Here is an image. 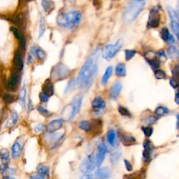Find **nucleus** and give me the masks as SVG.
<instances>
[{"label": "nucleus", "mask_w": 179, "mask_h": 179, "mask_svg": "<svg viewBox=\"0 0 179 179\" xmlns=\"http://www.w3.org/2000/svg\"><path fill=\"white\" fill-rule=\"evenodd\" d=\"M99 55L100 49H97L85 60L76 79L77 85L80 89L86 91L92 85L97 74Z\"/></svg>", "instance_id": "f257e3e1"}, {"label": "nucleus", "mask_w": 179, "mask_h": 179, "mask_svg": "<svg viewBox=\"0 0 179 179\" xmlns=\"http://www.w3.org/2000/svg\"><path fill=\"white\" fill-rule=\"evenodd\" d=\"M82 20V14L78 10H71L64 14H60L56 18V22L63 28L76 29Z\"/></svg>", "instance_id": "f03ea898"}, {"label": "nucleus", "mask_w": 179, "mask_h": 179, "mask_svg": "<svg viewBox=\"0 0 179 179\" xmlns=\"http://www.w3.org/2000/svg\"><path fill=\"white\" fill-rule=\"evenodd\" d=\"M145 2L142 0H133L125 9L123 15V20L125 24H131L137 18L144 9Z\"/></svg>", "instance_id": "7ed1b4c3"}, {"label": "nucleus", "mask_w": 179, "mask_h": 179, "mask_svg": "<svg viewBox=\"0 0 179 179\" xmlns=\"http://www.w3.org/2000/svg\"><path fill=\"white\" fill-rule=\"evenodd\" d=\"M71 74V70L68 68L66 65L62 62H59L58 64L53 67L51 72V77L54 80H62L69 76Z\"/></svg>", "instance_id": "20e7f679"}, {"label": "nucleus", "mask_w": 179, "mask_h": 179, "mask_svg": "<svg viewBox=\"0 0 179 179\" xmlns=\"http://www.w3.org/2000/svg\"><path fill=\"white\" fill-rule=\"evenodd\" d=\"M123 45V41L122 39H118L115 44L107 45L102 50V57L107 60L112 59L122 48Z\"/></svg>", "instance_id": "39448f33"}, {"label": "nucleus", "mask_w": 179, "mask_h": 179, "mask_svg": "<svg viewBox=\"0 0 179 179\" xmlns=\"http://www.w3.org/2000/svg\"><path fill=\"white\" fill-rule=\"evenodd\" d=\"M96 166V159L92 154L85 158L80 165L79 169L82 173H89L95 169Z\"/></svg>", "instance_id": "423d86ee"}, {"label": "nucleus", "mask_w": 179, "mask_h": 179, "mask_svg": "<svg viewBox=\"0 0 179 179\" xmlns=\"http://www.w3.org/2000/svg\"><path fill=\"white\" fill-rule=\"evenodd\" d=\"M160 23V14L158 6H155L150 10L148 21L147 24L148 28H157Z\"/></svg>", "instance_id": "0eeeda50"}, {"label": "nucleus", "mask_w": 179, "mask_h": 179, "mask_svg": "<svg viewBox=\"0 0 179 179\" xmlns=\"http://www.w3.org/2000/svg\"><path fill=\"white\" fill-rule=\"evenodd\" d=\"M167 11L171 20V27L173 32L177 37L179 41V21L178 20L176 11H175L171 7H167Z\"/></svg>", "instance_id": "6e6552de"}, {"label": "nucleus", "mask_w": 179, "mask_h": 179, "mask_svg": "<svg viewBox=\"0 0 179 179\" xmlns=\"http://www.w3.org/2000/svg\"><path fill=\"white\" fill-rule=\"evenodd\" d=\"M83 96L78 95L74 98L72 103V112L70 113L68 121H72L76 116L78 113H79L80 108L82 106Z\"/></svg>", "instance_id": "1a4fd4ad"}, {"label": "nucleus", "mask_w": 179, "mask_h": 179, "mask_svg": "<svg viewBox=\"0 0 179 179\" xmlns=\"http://www.w3.org/2000/svg\"><path fill=\"white\" fill-rule=\"evenodd\" d=\"M107 153V147L104 142L100 143L97 147V153L96 155V166L99 167L104 162L106 154Z\"/></svg>", "instance_id": "9d476101"}, {"label": "nucleus", "mask_w": 179, "mask_h": 179, "mask_svg": "<svg viewBox=\"0 0 179 179\" xmlns=\"http://www.w3.org/2000/svg\"><path fill=\"white\" fill-rule=\"evenodd\" d=\"M20 72H18L16 71L12 72V74L11 77L9 80L8 82V89L10 91L15 92L16 91L18 88L19 82H20Z\"/></svg>", "instance_id": "9b49d317"}, {"label": "nucleus", "mask_w": 179, "mask_h": 179, "mask_svg": "<svg viewBox=\"0 0 179 179\" xmlns=\"http://www.w3.org/2000/svg\"><path fill=\"white\" fill-rule=\"evenodd\" d=\"M22 69H23V62H22L21 53L19 50H16L14 59V71L21 72Z\"/></svg>", "instance_id": "f8f14e48"}, {"label": "nucleus", "mask_w": 179, "mask_h": 179, "mask_svg": "<svg viewBox=\"0 0 179 179\" xmlns=\"http://www.w3.org/2000/svg\"><path fill=\"white\" fill-rule=\"evenodd\" d=\"M63 126V120L57 119L50 122L46 127V130L49 133H54L61 129Z\"/></svg>", "instance_id": "ddd939ff"}, {"label": "nucleus", "mask_w": 179, "mask_h": 179, "mask_svg": "<svg viewBox=\"0 0 179 179\" xmlns=\"http://www.w3.org/2000/svg\"><path fill=\"white\" fill-rule=\"evenodd\" d=\"M123 85L120 82H116L111 87L109 91V96L110 98L112 100H115L119 96L120 93L122 90Z\"/></svg>", "instance_id": "4468645a"}, {"label": "nucleus", "mask_w": 179, "mask_h": 179, "mask_svg": "<svg viewBox=\"0 0 179 179\" xmlns=\"http://www.w3.org/2000/svg\"><path fill=\"white\" fill-rule=\"evenodd\" d=\"M43 92L49 97H51L54 94V85L50 79H47L44 82L42 87Z\"/></svg>", "instance_id": "2eb2a0df"}, {"label": "nucleus", "mask_w": 179, "mask_h": 179, "mask_svg": "<svg viewBox=\"0 0 179 179\" xmlns=\"http://www.w3.org/2000/svg\"><path fill=\"white\" fill-rule=\"evenodd\" d=\"M144 151H143V160L145 162H147V161L149 160L150 157L151 152L153 149V146L152 144L149 140H146L144 142Z\"/></svg>", "instance_id": "dca6fc26"}, {"label": "nucleus", "mask_w": 179, "mask_h": 179, "mask_svg": "<svg viewBox=\"0 0 179 179\" xmlns=\"http://www.w3.org/2000/svg\"><path fill=\"white\" fill-rule=\"evenodd\" d=\"M161 37L168 44H174V39H173L172 35L169 33V31L167 27H164L161 30Z\"/></svg>", "instance_id": "f3484780"}, {"label": "nucleus", "mask_w": 179, "mask_h": 179, "mask_svg": "<svg viewBox=\"0 0 179 179\" xmlns=\"http://www.w3.org/2000/svg\"><path fill=\"white\" fill-rule=\"evenodd\" d=\"M95 175L99 178H108L111 176V171L108 167L99 168L96 171Z\"/></svg>", "instance_id": "a211bd4d"}, {"label": "nucleus", "mask_w": 179, "mask_h": 179, "mask_svg": "<svg viewBox=\"0 0 179 179\" xmlns=\"http://www.w3.org/2000/svg\"><path fill=\"white\" fill-rule=\"evenodd\" d=\"M22 153V146L21 143L18 142H16L14 143L11 148V154L12 158L14 160H17L18 158H20Z\"/></svg>", "instance_id": "6ab92c4d"}, {"label": "nucleus", "mask_w": 179, "mask_h": 179, "mask_svg": "<svg viewBox=\"0 0 179 179\" xmlns=\"http://www.w3.org/2000/svg\"><path fill=\"white\" fill-rule=\"evenodd\" d=\"M30 53L32 55H34L38 59L41 60H44L46 57V53H45L44 50L38 49V48L35 46H32L30 49Z\"/></svg>", "instance_id": "aec40b11"}, {"label": "nucleus", "mask_w": 179, "mask_h": 179, "mask_svg": "<svg viewBox=\"0 0 179 179\" xmlns=\"http://www.w3.org/2000/svg\"><path fill=\"white\" fill-rule=\"evenodd\" d=\"M26 95H27V85L25 83L24 85H22L21 91L19 92V102L22 108H24L25 107Z\"/></svg>", "instance_id": "412c9836"}, {"label": "nucleus", "mask_w": 179, "mask_h": 179, "mask_svg": "<svg viewBox=\"0 0 179 179\" xmlns=\"http://www.w3.org/2000/svg\"><path fill=\"white\" fill-rule=\"evenodd\" d=\"M92 107L97 110H101L104 108L106 107V103L102 97H97L94 99L92 102Z\"/></svg>", "instance_id": "4be33fe9"}, {"label": "nucleus", "mask_w": 179, "mask_h": 179, "mask_svg": "<svg viewBox=\"0 0 179 179\" xmlns=\"http://www.w3.org/2000/svg\"><path fill=\"white\" fill-rule=\"evenodd\" d=\"M18 120V114L16 111H12L11 117L7 121L6 127L12 128L14 125H16Z\"/></svg>", "instance_id": "5701e85b"}, {"label": "nucleus", "mask_w": 179, "mask_h": 179, "mask_svg": "<svg viewBox=\"0 0 179 179\" xmlns=\"http://www.w3.org/2000/svg\"><path fill=\"white\" fill-rule=\"evenodd\" d=\"M41 6L46 13H50L54 9V2L53 0H41Z\"/></svg>", "instance_id": "b1692460"}, {"label": "nucleus", "mask_w": 179, "mask_h": 179, "mask_svg": "<svg viewBox=\"0 0 179 179\" xmlns=\"http://www.w3.org/2000/svg\"><path fill=\"white\" fill-rule=\"evenodd\" d=\"M37 170L38 171V173L44 176V177H48L50 174V169L48 166H46L43 164H39L38 165L37 167Z\"/></svg>", "instance_id": "393cba45"}, {"label": "nucleus", "mask_w": 179, "mask_h": 179, "mask_svg": "<svg viewBox=\"0 0 179 179\" xmlns=\"http://www.w3.org/2000/svg\"><path fill=\"white\" fill-rule=\"evenodd\" d=\"M115 74L118 77H123L126 75L125 64L123 63H119L115 67Z\"/></svg>", "instance_id": "a878e982"}, {"label": "nucleus", "mask_w": 179, "mask_h": 179, "mask_svg": "<svg viewBox=\"0 0 179 179\" xmlns=\"http://www.w3.org/2000/svg\"><path fill=\"white\" fill-rule=\"evenodd\" d=\"M113 73V67L111 66L107 67V69H106L104 74L103 75L102 79V85H106L107 84V83L109 80L110 77L111 76Z\"/></svg>", "instance_id": "bb28decb"}, {"label": "nucleus", "mask_w": 179, "mask_h": 179, "mask_svg": "<svg viewBox=\"0 0 179 179\" xmlns=\"http://www.w3.org/2000/svg\"><path fill=\"white\" fill-rule=\"evenodd\" d=\"M168 55L171 59L179 58V50L176 46H171L167 50Z\"/></svg>", "instance_id": "cd10ccee"}, {"label": "nucleus", "mask_w": 179, "mask_h": 179, "mask_svg": "<svg viewBox=\"0 0 179 179\" xmlns=\"http://www.w3.org/2000/svg\"><path fill=\"white\" fill-rule=\"evenodd\" d=\"M0 159L2 163L8 165L9 162V151L6 148H2L0 150Z\"/></svg>", "instance_id": "c85d7f7f"}, {"label": "nucleus", "mask_w": 179, "mask_h": 179, "mask_svg": "<svg viewBox=\"0 0 179 179\" xmlns=\"http://www.w3.org/2000/svg\"><path fill=\"white\" fill-rule=\"evenodd\" d=\"M79 127L85 132H90L92 130V123L88 120H82L79 123Z\"/></svg>", "instance_id": "c756f323"}, {"label": "nucleus", "mask_w": 179, "mask_h": 179, "mask_svg": "<svg viewBox=\"0 0 179 179\" xmlns=\"http://www.w3.org/2000/svg\"><path fill=\"white\" fill-rule=\"evenodd\" d=\"M122 156V153L120 151H115L111 153V155L110 156V161L111 162L112 165H116L119 162L120 159Z\"/></svg>", "instance_id": "7c9ffc66"}, {"label": "nucleus", "mask_w": 179, "mask_h": 179, "mask_svg": "<svg viewBox=\"0 0 179 179\" xmlns=\"http://www.w3.org/2000/svg\"><path fill=\"white\" fill-rule=\"evenodd\" d=\"M115 138H116V134L113 130H110L107 133V141L109 144L113 146L115 143Z\"/></svg>", "instance_id": "2f4dec72"}, {"label": "nucleus", "mask_w": 179, "mask_h": 179, "mask_svg": "<svg viewBox=\"0 0 179 179\" xmlns=\"http://www.w3.org/2000/svg\"><path fill=\"white\" fill-rule=\"evenodd\" d=\"M45 30H46V25H45V21L44 16L41 15L40 16V21H39V38H41L44 35Z\"/></svg>", "instance_id": "473e14b6"}, {"label": "nucleus", "mask_w": 179, "mask_h": 179, "mask_svg": "<svg viewBox=\"0 0 179 179\" xmlns=\"http://www.w3.org/2000/svg\"><path fill=\"white\" fill-rule=\"evenodd\" d=\"M122 141L123 143H124L125 145L128 146L130 144H132V143H134L136 142L135 138H134L132 136L130 135H123L122 137Z\"/></svg>", "instance_id": "72a5a7b5"}, {"label": "nucleus", "mask_w": 179, "mask_h": 179, "mask_svg": "<svg viewBox=\"0 0 179 179\" xmlns=\"http://www.w3.org/2000/svg\"><path fill=\"white\" fill-rule=\"evenodd\" d=\"M3 100L4 101V102H6V104H12L15 102L16 100V98H15V96L11 95V94H4L3 96Z\"/></svg>", "instance_id": "f704fd0d"}, {"label": "nucleus", "mask_w": 179, "mask_h": 179, "mask_svg": "<svg viewBox=\"0 0 179 179\" xmlns=\"http://www.w3.org/2000/svg\"><path fill=\"white\" fill-rule=\"evenodd\" d=\"M169 113V110L166 107H159L155 110V113L156 115H158V116H162L165 114H167Z\"/></svg>", "instance_id": "c9c22d12"}, {"label": "nucleus", "mask_w": 179, "mask_h": 179, "mask_svg": "<svg viewBox=\"0 0 179 179\" xmlns=\"http://www.w3.org/2000/svg\"><path fill=\"white\" fill-rule=\"evenodd\" d=\"M37 110H38V111L39 112L40 114H41L43 116H44V117L49 118L52 115L51 113L49 111L46 109V108H44L43 107H39L37 108Z\"/></svg>", "instance_id": "e433bc0d"}, {"label": "nucleus", "mask_w": 179, "mask_h": 179, "mask_svg": "<svg viewBox=\"0 0 179 179\" xmlns=\"http://www.w3.org/2000/svg\"><path fill=\"white\" fill-rule=\"evenodd\" d=\"M76 85H77L76 80L72 79L71 80H69V82L68 83L66 88H65V90H64L65 94H66V93H67L69 91H70V90H71L72 89H73V88L76 86Z\"/></svg>", "instance_id": "4c0bfd02"}, {"label": "nucleus", "mask_w": 179, "mask_h": 179, "mask_svg": "<svg viewBox=\"0 0 179 179\" xmlns=\"http://www.w3.org/2000/svg\"><path fill=\"white\" fill-rule=\"evenodd\" d=\"M118 111H119L120 114L122 115L123 116L131 117L130 112L124 107H122V106H119V107H118Z\"/></svg>", "instance_id": "58836bf2"}, {"label": "nucleus", "mask_w": 179, "mask_h": 179, "mask_svg": "<svg viewBox=\"0 0 179 179\" xmlns=\"http://www.w3.org/2000/svg\"><path fill=\"white\" fill-rule=\"evenodd\" d=\"M125 60L127 61H129L136 54V50H125Z\"/></svg>", "instance_id": "ea45409f"}, {"label": "nucleus", "mask_w": 179, "mask_h": 179, "mask_svg": "<svg viewBox=\"0 0 179 179\" xmlns=\"http://www.w3.org/2000/svg\"><path fill=\"white\" fill-rule=\"evenodd\" d=\"M11 31L13 32V33H14V36L16 37V39H18V41H20V40H21L22 39V38L24 37L21 33H20L19 30L17 28H16V27H11Z\"/></svg>", "instance_id": "a19ab883"}, {"label": "nucleus", "mask_w": 179, "mask_h": 179, "mask_svg": "<svg viewBox=\"0 0 179 179\" xmlns=\"http://www.w3.org/2000/svg\"><path fill=\"white\" fill-rule=\"evenodd\" d=\"M155 76L158 79H164L166 77V74L162 70L158 69L155 72Z\"/></svg>", "instance_id": "79ce46f5"}, {"label": "nucleus", "mask_w": 179, "mask_h": 179, "mask_svg": "<svg viewBox=\"0 0 179 179\" xmlns=\"http://www.w3.org/2000/svg\"><path fill=\"white\" fill-rule=\"evenodd\" d=\"M142 130H143V132H144L145 136H146V137H150V136L152 135L153 132V128L150 127H142Z\"/></svg>", "instance_id": "37998d69"}, {"label": "nucleus", "mask_w": 179, "mask_h": 179, "mask_svg": "<svg viewBox=\"0 0 179 179\" xmlns=\"http://www.w3.org/2000/svg\"><path fill=\"white\" fill-rule=\"evenodd\" d=\"M158 118L154 117V116H150L146 118L145 120V124L147 125H150L154 124V123L157 121Z\"/></svg>", "instance_id": "c03bdc74"}, {"label": "nucleus", "mask_w": 179, "mask_h": 179, "mask_svg": "<svg viewBox=\"0 0 179 179\" xmlns=\"http://www.w3.org/2000/svg\"><path fill=\"white\" fill-rule=\"evenodd\" d=\"M145 57H146V59L147 60V61L149 62V61H150V60H152L153 59L156 58V57H157V56H156V54L154 52L149 51V52H148L146 54Z\"/></svg>", "instance_id": "a18cd8bd"}, {"label": "nucleus", "mask_w": 179, "mask_h": 179, "mask_svg": "<svg viewBox=\"0 0 179 179\" xmlns=\"http://www.w3.org/2000/svg\"><path fill=\"white\" fill-rule=\"evenodd\" d=\"M148 62L150 63V66L152 67L153 69H157V68L160 67V62H159V60H158L157 57L152 60H150V61H149Z\"/></svg>", "instance_id": "49530a36"}, {"label": "nucleus", "mask_w": 179, "mask_h": 179, "mask_svg": "<svg viewBox=\"0 0 179 179\" xmlns=\"http://www.w3.org/2000/svg\"><path fill=\"white\" fill-rule=\"evenodd\" d=\"M49 96L46 95L45 93L44 92H41V93H40V95H39V98H40V100H41V102H43V103H46L49 102Z\"/></svg>", "instance_id": "de8ad7c7"}, {"label": "nucleus", "mask_w": 179, "mask_h": 179, "mask_svg": "<svg viewBox=\"0 0 179 179\" xmlns=\"http://www.w3.org/2000/svg\"><path fill=\"white\" fill-rule=\"evenodd\" d=\"M44 130V125L41 124V123H39V124L37 125L34 127V132L36 134H39L40 132H41Z\"/></svg>", "instance_id": "09e8293b"}, {"label": "nucleus", "mask_w": 179, "mask_h": 179, "mask_svg": "<svg viewBox=\"0 0 179 179\" xmlns=\"http://www.w3.org/2000/svg\"><path fill=\"white\" fill-rule=\"evenodd\" d=\"M173 79H178L179 80V65L178 66H176L174 67V69H173Z\"/></svg>", "instance_id": "8fccbe9b"}, {"label": "nucleus", "mask_w": 179, "mask_h": 179, "mask_svg": "<svg viewBox=\"0 0 179 179\" xmlns=\"http://www.w3.org/2000/svg\"><path fill=\"white\" fill-rule=\"evenodd\" d=\"M158 55H159V59H160V60H161L162 62H165L167 59V56H166L165 53H164V51H162V50H161V51L158 53Z\"/></svg>", "instance_id": "3c124183"}, {"label": "nucleus", "mask_w": 179, "mask_h": 179, "mask_svg": "<svg viewBox=\"0 0 179 179\" xmlns=\"http://www.w3.org/2000/svg\"><path fill=\"white\" fill-rule=\"evenodd\" d=\"M125 162V167L127 169V171H131L132 170V165H131V163L129 162V161L127 160H124Z\"/></svg>", "instance_id": "603ef678"}, {"label": "nucleus", "mask_w": 179, "mask_h": 179, "mask_svg": "<svg viewBox=\"0 0 179 179\" xmlns=\"http://www.w3.org/2000/svg\"><path fill=\"white\" fill-rule=\"evenodd\" d=\"M170 84H171V86H172L173 88H175V89L178 87V85L177 81H176V79H172L170 80Z\"/></svg>", "instance_id": "864d4df0"}, {"label": "nucleus", "mask_w": 179, "mask_h": 179, "mask_svg": "<svg viewBox=\"0 0 179 179\" xmlns=\"http://www.w3.org/2000/svg\"><path fill=\"white\" fill-rule=\"evenodd\" d=\"M46 177H44V176H42L41 174H39V173H38L37 175H33V176H30V178H34V179H37V178H39V179H44Z\"/></svg>", "instance_id": "5fc2aeb1"}, {"label": "nucleus", "mask_w": 179, "mask_h": 179, "mask_svg": "<svg viewBox=\"0 0 179 179\" xmlns=\"http://www.w3.org/2000/svg\"><path fill=\"white\" fill-rule=\"evenodd\" d=\"M33 104H32V102L31 99L29 100V104H28V108L29 111H32L33 110Z\"/></svg>", "instance_id": "6e6d98bb"}, {"label": "nucleus", "mask_w": 179, "mask_h": 179, "mask_svg": "<svg viewBox=\"0 0 179 179\" xmlns=\"http://www.w3.org/2000/svg\"><path fill=\"white\" fill-rule=\"evenodd\" d=\"M175 102L177 104H179V91L176 94L175 97Z\"/></svg>", "instance_id": "4d7b16f0"}, {"label": "nucleus", "mask_w": 179, "mask_h": 179, "mask_svg": "<svg viewBox=\"0 0 179 179\" xmlns=\"http://www.w3.org/2000/svg\"><path fill=\"white\" fill-rule=\"evenodd\" d=\"M33 61V57H32V55H29L28 57H27V62L28 63H32Z\"/></svg>", "instance_id": "13d9d810"}, {"label": "nucleus", "mask_w": 179, "mask_h": 179, "mask_svg": "<svg viewBox=\"0 0 179 179\" xmlns=\"http://www.w3.org/2000/svg\"><path fill=\"white\" fill-rule=\"evenodd\" d=\"M82 178H92V176H90L89 173H85V175L84 176H82Z\"/></svg>", "instance_id": "bf43d9fd"}, {"label": "nucleus", "mask_w": 179, "mask_h": 179, "mask_svg": "<svg viewBox=\"0 0 179 179\" xmlns=\"http://www.w3.org/2000/svg\"><path fill=\"white\" fill-rule=\"evenodd\" d=\"M176 14H177L178 20V21H179V4L177 6V9H176Z\"/></svg>", "instance_id": "052dcab7"}, {"label": "nucleus", "mask_w": 179, "mask_h": 179, "mask_svg": "<svg viewBox=\"0 0 179 179\" xmlns=\"http://www.w3.org/2000/svg\"><path fill=\"white\" fill-rule=\"evenodd\" d=\"M177 127L179 129V115H178V123H177Z\"/></svg>", "instance_id": "680f3d73"}, {"label": "nucleus", "mask_w": 179, "mask_h": 179, "mask_svg": "<svg viewBox=\"0 0 179 179\" xmlns=\"http://www.w3.org/2000/svg\"><path fill=\"white\" fill-rule=\"evenodd\" d=\"M142 1H144V0H142Z\"/></svg>", "instance_id": "e2e57ef3"}]
</instances>
